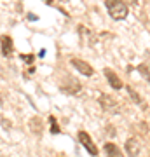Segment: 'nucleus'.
I'll return each instance as SVG.
<instances>
[{
	"label": "nucleus",
	"instance_id": "f257e3e1",
	"mask_svg": "<svg viewBox=\"0 0 150 157\" xmlns=\"http://www.w3.org/2000/svg\"><path fill=\"white\" fill-rule=\"evenodd\" d=\"M105 7L115 21H122L129 14V7L124 0H105Z\"/></svg>",
	"mask_w": 150,
	"mask_h": 157
},
{
	"label": "nucleus",
	"instance_id": "f03ea898",
	"mask_svg": "<svg viewBox=\"0 0 150 157\" xmlns=\"http://www.w3.org/2000/svg\"><path fill=\"white\" fill-rule=\"evenodd\" d=\"M98 101H100L101 108H103L105 112H108V113H117L119 112V105H117V101L113 100V98H110L108 94H101L100 98H98Z\"/></svg>",
	"mask_w": 150,
	"mask_h": 157
},
{
	"label": "nucleus",
	"instance_id": "7ed1b4c3",
	"mask_svg": "<svg viewBox=\"0 0 150 157\" xmlns=\"http://www.w3.org/2000/svg\"><path fill=\"white\" fill-rule=\"evenodd\" d=\"M70 63H72V67L75 68V70H79V72L82 73V75H86V77H91V75L94 73L93 67H91V65H89L87 61H84V59H79V58H72V59H70Z\"/></svg>",
	"mask_w": 150,
	"mask_h": 157
},
{
	"label": "nucleus",
	"instance_id": "20e7f679",
	"mask_svg": "<svg viewBox=\"0 0 150 157\" xmlns=\"http://www.w3.org/2000/svg\"><path fill=\"white\" fill-rule=\"evenodd\" d=\"M79 141L84 145V148L91 154V155H98V148H96L94 141L91 140V136L86 133V131H79Z\"/></svg>",
	"mask_w": 150,
	"mask_h": 157
},
{
	"label": "nucleus",
	"instance_id": "39448f33",
	"mask_svg": "<svg viewBox=\"0 0 150 157\" xmlns=\"http://www.w3.org/2000/svg\"><path fill=\"white\" fill-rule=\"evenodd\" d=\"M105 77H106V80H108V84H110V87L112 89H115V91H119V89H122V80L119 78V75H117L113 70H110V68H105Z\"/></svg>",
	"mask_w": 150,
	"mask_h": 157
},
{
	"label": "nucleus",
	"instance_id": "423d86ee",
	"mask_svg": "<svg viewBox=\"0 0 150 157\" xmlns=\"http://www.w3.org/2000/svg\"><path fill=\"white\" fill-rule=\"evenodd\" d=\"M0 47H2V54L6 58L12 56V51H14V45H12V39L9 35H2L0 37Z\"/></svg>",
	"mask_w": 150,
	"mask_h": 157
},
{
	"label": "nucleus",
	"instance_id": "0eeeda50",
	"mask_svg": "<svg viewBox=\"0 0 150 157\" xmlns=\"http://www.w3.org/2000/svg\"><path fill=\"white\" fill-rule=\"evenodd\" d=\"M126 154H128L129 157H138L140 155V141L136 140V138H129L128 141H126Z\"/></svg>",
	"mask_w": 150,
	"mask_h": 157
},
{
	"label": "nucleus",
	"instance_id": "6e6552de",
	"mask_svg": "<svg viewBox=\"0 0 150 157\" xmlns=\"http://www.w3.org/2000/svg\"><path fill=\"white\" fill-rule=\"evenodd\" d=\"M67 82H68V86H61V91H65L67 94H79L80 93V84H79L75 78H72L70 75H67Z\"/></svg>",
	"mask_w": 150,
	"mask_h": 157
},
{
	"label": "nucleus",
	"instance_id": "1a4fd4ad",
	"mask_svg": "<svg viewBox=\"0 0 150 157\" xmlns=\"http://www.w3.org/2000/svg\"><path fill=\"white\" fill-rule=\"evenodd\" d=\"M105 154L106 157H124L122 155V152H121V148L117 145H113V143H105Z\"/></svg>",
	"mask_w": 150,
	"mask_h": 157
},
{
	"label": "nucleus",
	"instance_id": "9d476101",
	"mask_svg": "<svg viewBox=\"0 0 150 157\" xmlns=\"http://www.w3.org/2000/svg\"><path fill=\"white\" fill-rule=\"evenodd\" d=\"M128 93H129V96L133 98V101L136 103V105H140L141 108H147V105H145V103H143V100H141V96H140V94H138V93H136L134 89H131V87H128Z\"/></svg>",
	"mask_w": 150,
	"mask_h": 157
},
{
	"label": "nucleus",
	"instance_id": "9b49d317",
	"mask_svg": "<svg viewBox=\"0 0 150 157\" xmlns=\"http://www.w3.org/2000/svg\"><path fill=\"white\" fill-rule=\"evenodd\" d=\"M30 128H32V131H33L35 135H40L42 133V121L39 117H33L32 122H30Z\"/></svg>",
	"mask_w": 150,
	"mask_h": 157
},
{
	"label": "nucleus",
	"instance_id": "f8f14e48",
	"mask_svg": "<svg viewBox=\"0 0 150 157\" xmlns=\"http://www.w3.org/2000/svg\"><path fill=\"white\" fill-rule=\"evenodd\" d=\"M138 72H140V75H141V77L147 78V82L150 84V68H148V65H147V63L138 65Z\"/></svg>",
	"mask_w": 150,
	"mask_h": 157
},
{
	"label": "nucleus",
	"instance_id": "ddd939ff",
	"mask_svg": "<svg viewBox=\"0 0 150 157\" xmlns=\"http://www.w3.org/2000/svg\"><path fill=\"white\" fill-rule=\"evenodd\" d=\"M49 122H51V135H60L61 129H60V126H58V121H56L52 115L49 117Z\"/></svg>",
	"mask_w": 150,
	"mask_h": 157
},
{
	"label": "nucleus",
	"instance_id": "4468645a",
	"mask_svg": "<svg viewBox=\"0 0 150 157\" xmlns=\"http://www.w3.org/2000/svg\"><path fill=\"white\" fill-rule=\"evenodd\" d=\"M19 59H23L25 63H28V65H33V54H19Z\"/></svg>",
	"mask_w": 150,
	"mask_h": 157
},
{
	"label": "nucleus",
	"instance_id": "2eb2a0df",
	"mask_svg": "<svg viewBox=\"0 0 150 157\" xmlns=\"http://www.w3.org/2000/svg\"><path fill=\"white\" fill-rule=\"evenodd\" d=\"M28 19H33V21H35V19H39V17L35 16V14H28Z\"/></svg>",
	"mask_w": 150,
	"mask_h": 157
},
{
	"label": "nucleus",
	"instance_id": "dca6fc26",
	"mask_svg": "<svg viewBox=\"0 0 150 157\" xmlns=\"http://www.w3.org/2000/svg\"><path fill=\"white\" fill-rule=\"evenodd\" d=\"M2 103H4V101H2V94H0V107H2Z\"/></svg>",
	"mask_w": 150,
	"mask_h": 157
},
{
	"label": "nucleus",
	"instance_id": "f3484780",
	"mask_svg": "<svg viewBox=\"0 0 150 157\" xmlns=\"http://www.w3.org/2000/svg\"><path fill=\"white\" fill-rule=\"evenodd\" d=\"M136 2H138V0H131V4H136Z\"/></svg>",
	"mask_w": 150,
	"mask_h": 157
},
{
	"label": "nucleus",
	"instance_id": "a211bd4d",
	"mask_svg": "<svg viewBox=\"0 0 150 157\" xmlns=\"http://www.w3.org/2000/svg\"><path fill=\"white\" fill-rule=\"evenodd\" d=\"M63 2H67V0H63Z\"/></svg>",
	"mask_w": 150,
	"mask_h": 157
},
{
	"label": "nucleus",
	"instance_id": "6ab92c4d",
	"mask_svg": "<svg viewBox=\"0 0 150 157\" xmlns=\"http://www.w3.org/2000/svg\"><path fill=\"white\" fill-rule=\"evenodd\" d=\"M61 157H63V155H61Z\"/></svg>",
	"mask_w": 150,
	"mask_h": 157
}]
</instances>
